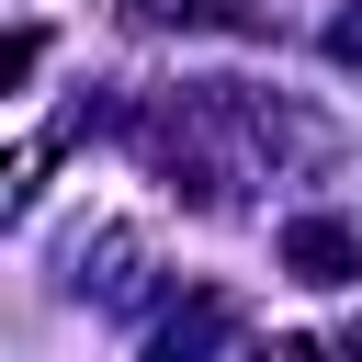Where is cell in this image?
Masks as SVG:
<instances>
[{"instance_id":"1","label":"cell","mask_w":362,"mask_h":362,"mask_svg":"<svg viewBox=\"0 0 362 362\" xmlns=\"http://www.w3.org/2000/svg\"><path fill=\"white\" fill-rule=\"evenodd\" d=\"M283 272L294 283H351L362 272V226L351 215H294L283 226Z\"/></svg>"},{"instance_id":"2","label":"cell","mask_w":362,"mask_h":362,"mask_svg":"<svg viewBox=\"0 0 362 362\" xmlns=\"http://www.w3.org/2000/svg\"><path fill=\"white\" fill-rule=\"evenodd\" d=\"M34 57H45V34H34V23H23V34H11V45H0V79H11V90H23V79H34Z\"/></svg>"},{"instance_id":"3","label":"cell","mask_w":362,"mask_h":362,"mask_svg":"<svg viewBox=\"0 0 362 362\" xmlns=\"http://www.w3.org/2000/svg\"><path fill=\"white\" fill-rule=\"evenodd\" d=\"M328 57H339V68H362V11H339V34H328Z\"/></svg>"}]
</instances>
